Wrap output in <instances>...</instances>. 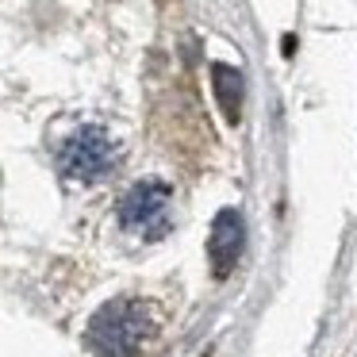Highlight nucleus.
<instances>
[{
    "label": "nucleus",
    "mask_w": 357,
    "mask_h": 357,
    "mask_svg": "<svg viewBox=\"0 0 357 357\" xmlns=\"http://www.w3.org/2000/svg\"><path fill=\"white\" fill-rule=\"evenodd\" d=\"M173 223V188L165 181H139L119 200V227L139 238H162Z\"/></svg>",
    "instance_id": "7ed1b4c3"
},
{
    "label": "nucleus",
    "mask_w": 357,
    "mask_h": 357,
    "mask_svg": "<svg viewBox=\"0 0 357 357\" xmlns=\"http://www.w3.org/2000/svg\"><path fill=\"white\" fill-rule=\"evenodd\" d=\"M119 165V142L104 127H81L58 150V169L66 181L77 185H96Z\"/></svg>",
    "instance_id": "f03ea898"
},
{
    "label": "nucleus",
    "mask_w": 357,
    "mask_h": 357,
    "mask_svg": "<svg viewBox=\"0 0 357 357\" xmlns=\"http://www.w3.org/2000/svg\"><path fill=\"white\" fill-rule=\"evenodd\" d=\"M211 85H215V96H219V108H223L227 123H238L242 116V73L234 66H211Z\"/></svg>",
    "instance_id": "39448f33"
},
{
    "label": "nucleus",
    "mask_w": 357,
    "mask_h": 357,
    "mask_svg": "<svg viewBox=\"0 0 357 357\" xmlns=\"http://www.w3.org/2000/svg\"><path fill=\"white\" fill-rule=\"evenodd\" d=\"M242 238H246V223L234 208H223L211 223V234H208V257H211V273L219 280L231 277L234 261L242 254Z\"/></svg>",
    "instance_id": "20e7f679"
},
{
    "label": "nucleus",
    "mask_w": 357,
    "mask_h": 357,
    "mask_svg": "<svg viewBox=\"0 0 357 357\" xmlns=\"http://www.w3.org/2000/svg\"><path fill=\"white\" fill-rule=\"evenodd\" d=\"M154 334V315L142 300H112L89 323V349L100 357H135Z\"/></svg>",
    "instance_id": "f257e3e1"
}]
</instances>
